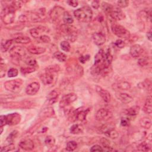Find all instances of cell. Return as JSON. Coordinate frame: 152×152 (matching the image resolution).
Listing matches in <instances>:
<instances>
[{
	"label": "cell",
	"mask_w": 152,
	"mask_h": 152,
	"mask_svg": "<svg viewBox=\"0 0 152 152\" xmlns=\"http://www.w3.org/2000/svg\"><path fill=\"white\" fill-rule=\"evenodd\" d=\"M84 129L83 126L79 124H75L72 125L69 129L70 132L72 134H79L83 132Z\"/></svg>",
	"instance_id": "484cf974"
},
{
	"label": "cell",
	"mask_w": 152,
	"mask_h": 152,
	"mask_svg": "<svg viewBox=\"0 0 152 152\" xmlns=\"http://www.w3.org/2000/svg\"><path fill=\"white\" fill-rule=\"evenodd\" d=\"M147 39H148L150 41H151V37H152V36H151V31L147 33Z\"/></svg>",
	"instance_id": "91938a15"
},
{
	"label": "cell",
	"mask_w": 152,
	"mask_h": 152,
	"mask_svg": "<svg viewBox=\"0 0 152 152\" xmlns=\"http://www.w3.org/2000/svg\"><path fill=\"white\" fill-rule=\"evenodd\" d=\"M110 15L112 19L115 20H122L125 18L124 12L119 7H113Z\"/></svg>",
	"instance_id": "7c38bea8"
},
{
	"label": "cell",
	"mask_w": 152,
	"mask_h": 152,
	"mask_svg": "<svg viewBox=\"0 0 152 152\" xmlns=\"http://www.w3.org/2000/svg\"><path fill=\"white\" fill-rule=\"evenodd\" d=\"M113 7L110 4H109L106 2H102V8L106 12L110 14L111 11L112 10Z\"/></svg>",
	"instance_id": "d590c367"
},
{
	"label": "cell",
	"mask_w": 152,
	"mask_h": 152,
	"mask_svg": "<svg viewBox=\"0 0 152 152\" xmlns=\"http://www.w3.org/2000/svg\"><path fill=\"white\" fill-rule=\"evenodd\" d=\"M129 4V1L126 0H122V1H118L117 2V5L119 7L121 8H125L127 7Z\"/></svg>",
	"instance_id": "f6af8a7d"
},
{
	"label": "cell",
	"mask_w": 152,
	"mask_h": 152,
	"mask_svg": "<svg viewBox=\"0 0 152 152\" xmlns=\"http://www.w3.org/2000/svg\"><path fill=\"white\" fill-rule=\"evenodd\" d=\"M15 149V145L12 143L6 146H4L1 148V152H4V151H12Z\"/></svg>",
	"instance_id": "60d3db41"
},
{
	"label": "cell",
	"mask_w": 152,
	"mask_h": 152,
	"mask_svg": "<svg viewBox=\"0 0 152 152\" xmlns=\"http://www.w3.org/2000/svg\"><path fill=\"white\" fill-rule=\"evenodd\" d=\"M40 84L37 82H33L27 86L26 88V92L28 95L33 96L38 92Z\"/></svg>",
	"instance_id": "5bb4252c"
},
{
	"label": "cell",
	"mask_w": 152,
	"mask_h": 152,
	"mask_svg": "<svg viewBox=\"0 0 152 152\" xmlns=\"http://www.w3.org/2000/svg\"><path fill=\"white\" fill-rule=\"evenodd\" d=\"M69 5L72 7H77L78 3V1H74V0H70V1H68L66 2Z\"/></svg>",
	"instance_id": "11a10c76"
},
{
	"label": "cell",
	"mask_w": 152,
	"mask_h": 152,
	"mask_svg": "<svg viewBox=\"0 0 152 152\" xmlns=\"http://www.w3.org/2000/svg\"><path fill=\"white\" fill-rule=\"evenodd\" d=\"M144 111L147 114L150 115L152 113V103H151V97L149 96L145 100V103L143 106Z\"/></svg>",
	"instance_id": "cb8c5ba5"
},
{
	"label": "cell",
	"mask_w": 152,
	"mask_h": 152,
	"mask_svg": "<svg viewBox=\"0 0 152 152\" xmlns=\"http://www.w3.org/2000/svg\"><path fill=\"white\" fill-rule=\"evenodd\" d=\"M59 96V93L57 91H56V90H54L53 91H52L48 96L47 99L48 100L49 103V104H52L53 103H54L55 102H56V99H58Z\"/></svg>",
	"instance_id": "83f0119b"
},
{
	"label": "cell",
	"mask_w": 152,
	"mask_h": 152,
	"mask_svg": "<svg viewBox=\"0 0 152 152\" xmlns=\"http://www.w3.org/2000/svg\"><path fill=\"white\" fill-rule=\"evenodd\" d=\"M64 12L65 10L64 8L59 6H55L51 10L49 16L53 21H57L62 15L63 16Z\"/></svg>",
	"instance_id": "9c48e42d"
},
{
	"label": "cell",
	"mask_w": 152,
	"mask_h": 152,
	"mask_svg": "<svg viewBox=\"0 0 152 152\" xmlns=\"http://www.w3.org/2000/svg\"><path fill=\"white\" fill-rule=\"evenodd\" d=\"M115 96L118 100L123 103L127 104L133 101L132 97L127 93L118 92L115 94Z\"/></svg>",
	"instance_id": "2e32d148"
},
{
	"label": "cell",
	"mask_w": 152,
	"mask_h": 152,
	"mask_svg": "<svg viewBox=\"0 0 152 152\" xmlns=\"http://www.w3.org/2000/svg\"><path fill=\"white\" fill-rule=\"evenodd\" d=\"M139 123L141 127L145 129H149L151 125V119L148 117H144L141 118Z\"/></svg>",
	"instance_id": "4316f807"
},
{
	"label": "cell",
	"mask_w": 152,
	"mask_h": 152,
	"mask_svg": "<svg viewBox=\"0 0 152 152\" xmlns=\"http://www.w3.org/2000/svg\"><path fill=\"white\" fill-rule=\"evenodd\" d=\"M112 31L115 35L121 39H128L130 37L129 31L124 26L121 25L116 24H113L112 26Z\"/></svg>",
	"instance_id": "5b68a950"
},
{
	"label": "cell",
	"mask_w": 152,
	"mask_h": 152,
	"mask_svg": "<svg viewBox=\"0 0 152 152\" xmlns=\"http://www.w3.org/2000/svg\"><path fill=\"white\" fill-rule=\"evenodd\" d=\"M55 143V139L51 135L47 136L45 140V144L48 147H52Z\"/></svg>",
	"instance_id": "8d00e7d4"
},
{
	"label": "cell",
	"mask_w": 152,
	"mask_h": 152,
	"mask_svg": "<svg viewBox=\"0 0 152 152\" xmlns=\"http://www.w3.org/2000/svg\"><path fill=\"white\" fill-rule=\"evenodd\" d=\"M18 69L14 68H11L8 71V76L9 77H14L18 75Z\"/></svg>",
	"instance_id": "b9f144b4"
},
{
	"label": "cell",
	"mask_w": 152,
	"mask_h": 152,
	"mask_svg": "<svg viewBox=\"0 0 152 152\" xmlns=\"http://www.w3.org/2000/svg\"><path fill=\"white\" fill-rule=\"evenodd\" d=\"M26 63L30 66H34L36 64V61L33 58H29L26 60Z\"/></svg>",
	"instance_id": "7dc6e473"
},
{
	"label": "cell",
	"mask_w": 152,
	"mask_h": 152,
	"mask_svg": "<svg viewBox=\"0 0 152 152\" xmlns=\"http://www.w3.org/2000/svg\"><path fill=\"white\" fill-rule=\"evenodd\" d=\"M75 17L80 21L88 23L93 17V11L89 6H84L74 11Z\"/></svg>",
	"instance_id": "6da1fadb"
},
{
	"label": "cell",
	"mask_w": 152,
	"mask_h": 152,
	"mask_svg": "<svg viewBox=\"0 0 152 152\" xmlns=\"http://www.w3.org/2000/svg\"><path fill=\"white\" fill-rule=\"evenodd\" d=\"M36 69L34 66H27V67H23L21 68V71L23 74H29L33 72H34Z\"/></svg>",
	"instance_id": "ab89813d"
},
{
	"label": "cell",
	"mask_w": 152,
	"mask_h": 152,
	"mask_svg": "<svg viewBox=\"0 0 152 152\" xmlns=\"http://www.w3.org/2000/svg\"><path fill=\"white\" fill-rule=\"evenodd\" d=\"M142 51L143 49L142 47L138 44H135L131 47L129 53L132 57L137 58L139 57L142 53Z\"/></svg>",
	"instance_id": "ffe728a7"
},
{
	"label": "cell",
	"mask_w": 152,
	"mask_h": 152,
	"mask_svg": "<svg viewBox=\"0 0 152 152\" xmlns=\"http://www.w3.org/2000/svg\"><path fill=\"white\" fill-rule=\"evenodd\" d=\"M13 40H8L5 41V42H2L1 43V50L4 52H7L8 50H9L10 48L11 47L12 43Z\"/></svg>",
	"instance_id": "e575fe53"
},
{
	"label": "cell",
	"mask_w": 152,
	"mask_h": 152,
	"mask_svg": "<svg viewBox=\"0 0 152 152\" xmlns=\"http://www.w3.org/2000/svg\"><path fill=\"white\" fill-rule=\"evenodd\" d=\"M113 116V113L111 111L107 109L102 108L97 110L95 117L96 120L99 121H105L111 119Z\"/></svg>",
	"instance_id": "ba28073f"
},
{
	"label": "cell",
	"mask_w": 152,
	"mask_h": 152,
	"mask_svg": "<svg viewBox=\"0 0 152 152\" xmlns=\"http://www.w3.org/2000/svg\"><path fill=\"white\" fill-rule=\"evenodd\" d=\"M13 41L17 43L27 44L31 42L30 38L27 36H18L13 39Z\"/></svg>",
	"instance_id": "4dcf8cb0"
},
{
	"label": "cell",
	"mask_w": 152,
	"mask_h": 152,
	"mask_svg": "<svg viewBox=\"0 0 152 152\" xmlns=\"http://www.w3.org/2000/svg\"><path fill=\"white\" fill-rule=\"evenodd\" d=\"M23 81L20 78L11 80L4 83L5 88L11 92L17 93L20 91L23 86Z\"/></svg>",
	"instance_id": "277c9868"
},
{
	"label": "cell",
	"mask_w": 152,
	"mask_h": 152,
	"mask_svg": "<svg viewBox=\"0 0 152 152\" xmlns=\"http://www.w3.org/2000/svg\"><path fill=\"white\" fill-rule=\"evenodd\" d=\"M77 147V143L74 141H70L67 142L66 150L69 151H74Z\"/></svg>",
	"instance_id": "74e56055"
},
{
	"label": "cell",
	"mask_w": 152,
	"mask_h": 152,
	"mask_svg": "<svg viewBox=\"0 0 152 152\" xmlns=\"http://www.w3.org/2000/svg\"><path fill=\"white\" fill-rule=\"evenodd\" d=\"M11 5H12L16 10L20 9L22 5V4H21V1H13Z\"/></svg>",
	"instance_id": "681fc988"
},
{
	"label": "cell",
	"mask_w": 152,
	"mask_h": 152,
	"mask_svg": "<svg viewBox=\"0 0 152 152\" xmlns=\"http://www.w3.org/2000/svg\"><path fill=\"white\" fill-rule=\"evenodd\" d=\"M104 134L106 137L110 138L112 139H115L118 138L119 136V134L118 131L114 128H109L107 129L106 131H104Z\"/></svg>",
	"instance_id": "f1b7e54d"
},
{
	"label": "cell",
	"mask_w": 152,
	"mask_h": 152,
	"mask_svg": "<svg viewBox=\"0 0 152 152\" xmlns=\"http://www.w3.org/2000/svg\"><path fill=\"white\" fill-rule=\"evenodd\" d=\"M91 6L94 9H98L100 7V2L98 1H93L91 2Z\"/></svg>",
	"instance_id": "6f0895ef"
},
{
	"label": "cell",
	"mask_w": 152,
	"mask_h": 152,
	"mask_svg": "<svg viewBox=\"0 0 152 152\" xmlns=\"http://www.w3.org/2000/svg\"><path fill=\"white\" fill-rule=\"evenodd\" d=\"M53 56L59 62H65L66 59V55L65 53L59 51L55 52L53 53Z\"/></svg>",
	"instance_id": "836d02e7"
},
{
	"label": "cell",
	"mask_w": 152,
	"mask_h": 152,
	"mask_svg": "<svg viewBox=\"0 0 152 152\" xmlns=\"http://www.w3.org/2000/svg\"><path fill=\"white\" fill-rule=\"evenodd\" d=\"M62 18H63L64 23H65V24H66V25H70L74 22V19L72 17L67 11H65V12L64 13Z\"/></svg>",
	"instance_id": "f546056e"
},
{
	"label": "cell",
	"mask_w": 152,
	"mask_h": 152,
	"mask_svg": "<svg viewBox=\"0 0 152 152\" xmlns=\"http://www.w3.org/2000/svg\"><path fill=\"white\" fill-rule=\"evenodd\" d=\"M140 112V107L138 106H134L125 110V114L128 116H135Z\"/></svg>",
	"instance_id": "d4e9b609"
},
{
	"label": "cell",
	"mask_w": 152,
	"mask_h": 152,
	"mask_svg": "<svg viewBox=\"0 0 152 152\" xmlns=\"http://www.w3.org/2000/svg\"><path fill=\"white\" fill-rule=\"evenodd\" d=\"M27 50L32 54L39 55V54L45 53L46 51V49L45 48L41 47V46L31 45L27 48Z\"/></svg>",
	"instance_id": "7402d4cb"
},
{
	"label": "cell",
	"mask_w": 152,
	"mask_h": 152,
	"mask_svg": "<svg viewBox=\"0 0 152 152\" xmlns=\"http://www.w3.org/2000/svg\"><path fill=\"white\" fill-rule=\"evenodd\" d=\"M115 45L119 48H122L125 46V43L122 39H118L115 42Z\"/></svg>",
	"instance_id": "f907efd6"
},
{
	"label": "cell",
	"mask_w": 152,
	"mask_h": 152,
	"mask_svg": "<svg viewBox=\"0 0 152 152\" xmlns=\"http://www.w3.org/2000/svg\"><path fill=\"white\" fill-rule=\"evenodd\" d=\"M148 61L147 59V58H141L138 60V64L141 66H147L148 65Z\"/></svg>",
	"instance_id": "bcb514c9"
},
{
	"label": "cell",
	"mask_w": 152,
	"mask_h": 152,
	"mask_svg": "<svg viewBox=\"0 0 152 152\" xmlns=\"http://www.w3.org/2000/svg\"><path fill=\"white\" fill-rule=\"evenodd\" d=\"M96 90L97 93L99 94V96L102 97V99L105 102H109L111 100V95L110 93L105 90L102 88L100 86H96Z\"/></svg>",
	"instance_id": "9a60e30c"
},
{
	"label": "cell",
	"mask_w": 152,
	"mask_h": 152,
	"mask_svg": "<svg viewBox=\"0 0 152 152\" xmlns=\"http://www.w3.org/2000/svg\"><path fill=\"white\" fill-rule=\"evenodd\" d=\"M77 99V96L75 93H68L62 97L60 102V106L62 107H66L69 104L75 101Z\"/></svg>",
	"instance_id": "30bf717a"
},
{
	"label": "cell",
	"mask_w": 152,
	"mask_h": 152,
	"mask_svg": "<svg viewBox=\"0 0 152 152\" xmlns=\"http://www.w3.org/2000/svg\"><path fill=\"white\" fill-rule=\"evenodd\" d=\"M151 148V144L149 142H147L146 141H144L140 143L137 146V149L138 151H147L150 150Z\"/></svg>",
	"instance_id": "d6a6232c"
},
{
	"label": "cell",
	"mask_w": 152,
	"mask_h": 152,
	"mask_svg": "<svg viewBox=\"0 0 152 152\" xmlns=\"http://www.w3.org/2000/svg\"><path fill=\"white\" fill-rule=\"evenodd\" d=\"M10 55L15 59H21L26 55V49L21 46H14L10 49L9 52Z\"/></svg>",
	"instance_id": "8992f818"
},
{
	"label": "cell",
	"mask_w": 152,
	"mask_h": 152,
	"mask_svg": "<svg viewBox=\"0 0 152 152\" xmlns=\"http://www.w3.org/2000/svg\"><path fill=\"white\" fill-rule=\"evenodd\" d=\"M16 10L11 5L5 7L1 11V17L3 23L5 24H11L15 18Z\"/></svg>",
	"instance_id": "7a4b0ae2"
},
{
	"label": "cell",
	"mask_w": 152,
	"mask_h": 152,
	"mask_svg": "<svg viewBox=\"0 0 152 152\" xmlns=\"http://www.w3.org/2000/svg\"><path fill=\"white\" fill-rule=\"evenodd\" d=\"M18 132L17 131H13L12 132H11V134L8 135V137L7 138V140L8 142H12L13 140H14V138L16 137L17 135Z\"/></svg>",
	"instance_id": "7bdbcfd3"
},
{
	"label": "cell",
	"mask_w": 152,
	"mask_h": 152,
	"mask_svg": "<svg viewBox=\"0 0 152 152\" xmlns=\"http://www.w3.org/2000/svg\"><path fill=\"white\" fill-rule=\"evenodd\" d=\"M19 146L23 150L26 151H30L34 148V144L30 139H24L20 141Z\"/></svg>",
	"instance_id": "e0dca14e"
},
{
	"label": "cell",
	"mask_w": 152,
	"mask_h": 152,
	"mask_svg": "<svg viewBox=\"0 0 152 152\" xmlns=\"http://www.w3.org/2000/svg\"><path fill=\"white\" fill-rule=\"evenodd\" d=\"M91 151H103V147L99 145H94L90 148Z\"/></svg>",
	"instance_id": "f5cc1de1"
},
{
	"label": "cell",
	"mask_w": 152,
	"mask_h": 152,
	"mask_svg": "<svg viewBox=\"0 0 152 152\" xmlns=\"http://www.w3.org/2000/svg\"><path fill=\"white\" fill-rule=\"evenodd\" d=\"M129 124V119L128 117L122 118L121 120V125L122 126H127Z\"/></svg>",
	"instance_id": "c3c4849f"
},
{
	"label": "cell",
	"mask_w": 152,
	"mask_h": 152,
	"mask_svg": "<svg viewBox=\"0 0 152 152\" xmlns=\"http://www.w3.org/2000/svg\"><path fill=\"white\" fill-rule=\"evenodd\" d=\"M55 73L56 72L47 69L40 77L42 82L46 86L52 85L55 81V80H56Z\"/></svg>",
	"instance_id": "52a82bcc"
},
{
	"label": "cell",
	"mask_w": 152,
	"mask_h": 152,
	"mask_svg": "<svg viewBox=\"0 0 152 152\" xmlns=\"http://www.w3.org/2000/svg\"><path fill=\"white\" fill-rule=\"evenodd\" d=\"M45 9L40 8L38 11L33 12L31 14V20L34 22H39L43 20L45 17Z\"/></svg>",
	"instance_id": "4fadbf2b"
},
{
	"label": "cell",
	"mask_w": 152,
	"mask_h": 152,
	"mask_svg": "<svg viewBox=\"0 0 152 152\" xmlns=\"http://www.w3.org/2000/svg\"><path fill=\"white\" fill-rule=\"evenodd\" d=\"M7 124L10 126L17 125L21 121V115L18 113L8 114L6 116Z\"/></svg>",
	"instance_id": "8fae6325"
},
{
	"label": "cell",
	"mask_w": 152,
	"mask_h": 152,
	"mask_svg": "<svg viewBox=\"0 0 152 152\" xmlns=\"http://www.w3.org/2000/svg\"><path fill=\"white\" fill-rule=\"evenodd\" d=\"M90 58V56L89 55H84V56H81L79 58L80 61L81 63H84L85 62H86L87 60H88Z\"/></svg>",
	"instance_id": "9f6ffc18"
},
{
	"label": "cell",
	"mask_w": 152,
	"mask_h": 152,
	"mask_svg": "<svg viewBox=\"0 0 152 152\" xmlns=\"http://www.w3.org/2000/svg\"><path fill=\"white\" fill-rule=\"evenodd\" d=\"M88 111H89L88 109L76 110L72 113V116L75 118V120L83 121L86 119Z\"/></svg>",
	"instance_id": "ac0fdd59"
},
{
	"label": "cell",
	"mask_w": 152,
	"mask_h": 152,
	"mask_svg": "<svg viewBox=\"0 0 152 152\" xmlns=\"http://www.w3.org/2000/svg\"><path fill=\"white\" fill-rule=\"evenodd\" d=\"M19 20L21 22H26V21H27L28 20V18H27V17L25 15H21L20 17Z\"/></svg>",
	"instance_id": "680465c9"
},
{
	"label": "cell",
	"mask_w": 152,
	"mask_h": 152,
	"mask_svg": "<svg viewBox=\"0 0 152 152\" xmlns=\"http://www.w3.org/2000/svg\"><path fill=\"white\" fill-rule=\"evenodd\" d=\"M113 88L121 90H128L131 88V84L127 81H119L113 85Z\"/></svg>",
	"instance_id": "603a6c76"
},
{
	"label": "cell",
	"mask_w": 152,
	"mask_h": 152,
	"mask_svg": "<svg viewBox=\"0 0 152 152\" xmlns=\"http://www.w3.org/2000/svg\"><path fill=\"white\" fill-rule=\"evenodd\" d=\"M38 39L40 40V42H42L43 43H49L50 42V37L47 36V35H45V34L42 35Z\"/></svg>",
	"instance_id": "ee69618b"
},
{
	"label": "cell",
	"mask_w": 152,
	"mask_h": 152,
	"mask_svg": "<svg viewBox=\"0 0 152 152\" xmlns=\"http://www.w3.org/2000/svg\"><path fill=\"white\" fill-rule=\"evenodd\" d=\"M6 124H7L6 116L1 115L0 116V126L1 127H3Z\"/></svg>",
	"instance_id": "816d5d0a"
},
{
	"label": "cell",
	"mask_w": 152,
	"mask_h": 152,
	"mask_svg": "<svg viewBox=\"0 0 152 152\" xmlns=\"http://www.w3.org/2000/svg\"><path fill=\"white\" fill-rule=\"evenodd\" d=\"M45 30H46V28L45 27H42V26L37 27L36 28H33L30 30V34L33 37H34L35 39H38L39 37H40L42 36L41 33L44 32L45 31Z\"/></svg>",
	"instance_id": "44dd1931"
},
{
	"label": "cell",
	"mask_w": 152,
	"mask_h": 152,
	"mask_svg": "<svg viewBox=\"0 0 152 152\" xmlns=\"http://www.w3.org/2000/svg\"><path fill=\"white\" fill-rule=\"evenodd\" d=\"M62 34L64 38L67 40L74 42L77 37V30L72 26L64 24L61 27Z\"/></svg>",
	"instance_id": "3957f363"
},
{
	"label": "cell",
	"mask_w": 152,
	"mask_h": 152,
	"mask_svg": "<svg viewBox=\"0 0 152 152\" xmlns=\"http://www.w3.org/2000/svg\"><path fill=\"white\" fill-rule=\"evenodd\" d=\"M5 71H6V66L5 65V64H3L2 62H1V72H0L1 78L3 77L4 76H5Z\"/></svg>",
	"instance_id": "db71d44e"
},
{
	"label": "cell",
	"mask_w": 152,
	"mask_h": 152,
	"mask_svg": "<svg viewBox=\"0 0 152 152\" xmlns=\"http://www.w3.org/2000/svg\"><path fill=\"white\" fill-rule=\"evenodd\" d=\"M100 142L104 148H103V151H112L113 150L112 147L110 146V141L107 139L102 138L100 140Z\"/></svg>",
	"instance_id": "1f68e13d"
},
{
	"label": "cell",
	"mask_w": 152,
	"mask_h": 152,
	"mask_svg": "<svg viewBox=\"0 0 152 152\" xmlns=\"http://www.w3.org/2000/svg\"><path fill=\"white\" fill-rule=\"evenodd\" d=\"M92 39L94 43L97 46H101L103 45L106 42V37L104 35L99 32H96L93 34Z\"/></svg>",
	"instance_id": "d6986e66"
},
{
	"label": "cell",
	"mask_w": 152,
	"mask_h": 152,
	"mask_svg": "<svg viewBox=\"0 0 152 152\" xmlns=\"http://www.w3.org/2000/svg\"><path fill=\"white\" fill-rule=\"evenodd\" d=\"M61 48L65 52H69L71 49V46L67 40H64L60 43Z\"/></svg>",
	"instance_id": "f35d334b"
}]
</instances>
